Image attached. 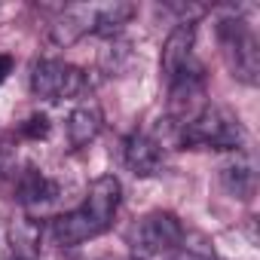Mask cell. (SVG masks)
<instances>
[{"label":"cell","mask_w":260,"mask_h":260,"mask_svg":"<svg viewBox=\"0 0 260 260\" xmlns=\"http://www.w3.org/2000/svg\"><path fill=\"white\" fill-rule=\"evenodd\" d=\"M119 181L113 175H101L89 184V193L83 199L80 208L61 214L55 223H52V239L61 245V248H74V245H83L95 236H101L116 208H119Z\"/></svg>","instance_id":"cell-1"},{"label":"cell","mask_w":260,"mask_h":260,"mask_svg":"<svg viewBox=\"0 0 260 260\" xmlns=\"http://www.w3.org/2000/svg\"><path fill=\"white\" fill-rule=\"evenodd\" d=\"M181 147H214V150H242L245 128L230 107L205 104L187 125L178 128Z\"/></svg>","instance_id":"cell-2"},{"label":"cell","mask_w":260,"mask_h":260,"mask_svg":"<svg viewBox=\"0 0 260 260\" xmlns=\"http://www.w3.org/2000/svg\"><path fill=\"white\" fill-rule=\"evenodd\" d=\"M187 239L184 223L169 211H150L128 230V251L135 260H169Z\"/></svg>","instance_id":"cell-3"},{"label":"cell","mask_w":260,"mask_h":260,"mask_svg":"<svg viewBox=\"0 0 260 260\" xmlns=\"http://www.w3.org/2000/svg\"><path fill=\"white\" fill-rule=\"evenodd\" d=\"M217 37L223 46V55L230 61V71L239 83L257 86L260 83V43L251 25L242 16H223L217 22Z\"/></svg>","instance_id":"cell-4"},{"label":"cell","mask_w":260,"mask_h":260,"mask_svg":"<svg viewBox=\"0 0 260 260\" xmlns=\"http://www.w3.org/2000/svg\"><path fill=\"white\" fill-rule=\"evenodd\" d=\"M31 92L43 101H68L86 92V74L58 58H40L31 68Z\"/></svg>","instance_id":"cell-5"},{"label":"cell","mask_w":260,"mask_h":260,"mask_svg":"<svg viewBox=\"0 0 260 260\" xmlns=\"http://www.w3.org/2000/svg\"><path fill=\"white\" fill-rule=\"evenodd\" d=\"M122 162L135 178H153L166 166V147L150 132H132L122 144Z\"/></svg>","instance_id":"cell-6"},{"label":"cell","mask_w":260,"mask_h":260,"mask_svg":"<svg viewBox=\"0 0 260 260\" xmlns=\"http://www.w3.org/2000/svg\"><path fill=\"white\" fill-rule=\"evenodd\" d=\"M193 46H196V25L190 22H178L172 28V34L166 37V46H162V77L166 83H175L190 64H193Z\"/></svg>","instance_id":"cell-7"},{"label":"cell","mask_w":260,"mask_h":260,"mask_svg":"<svg viewBox=\"0 0 260 260\" xmlns=\"http://www.w3.org/2000/svg\"><path fill=\"white\" fill-rule=\"evenodd\" d=\"M220 184L233 199L248 202L254 196V190H257V162L245 147L233 150V156L220 166Z\"/></svg>","instance_id":"cell-8"},{"label":"cell","mask_w":260,"mask_h":260,"mask_svg":"<svg viewBox=\"0 0 260 260\" xmlns=\"http://www.w3.org/2000/svg\"><path fill=\"white\" fill-rule=\"evenodd\" d=\"M16 199L28 208V211H46L49 205H55L58 199V184L52 178H46L40 169L28 166L22 175H19V187H16Z\"/></svg>","instance_id":"cell-9"},{"label":"cell","mask_w":260,"mask_h":260,"mask_svg":"<svg viewBox=\"0 0 260 260\" xmlns=\"http://www.w3.org/2000/svg\"><path fill=\"white\" fill-rule=\"evenodd\" d=\"M101 125H104V116H101V107H98L95 101L77 104V107L71 110V116H68V125H64V128H68V144H71L74 150L92 144V141L98 138V132H101Z\"/></svg>","instance_id":"cell-10"},{"label":"cell","mask_w":260,"mask_h":260,"mask_svg":"<svg viewBox=\"0 0 260 260\" xmlns=\"http://www.w3.org/2000/svg\"><path fill=\"white\" fill-rule=\"evenodd\" d=\"M135 16V7L132 4H122V0H113V4H104V7H95V16H92V31L98 37H116Z\"/></svg>","instance_id":"cell-11"},{"label":"cell","mask_w":260,"mask_h":260,"mask_svg":"<svg viewBox=\"0 0 260 260\" xmlns=\"http://www.w3.org/2000/svg\"><path fill=\"white\" fill-rule=\"evenodd\" d=\"M92 16H95V7H71V10H64L61 22L52 28V40L58 46L74 43L77 37H83L86 31H92Z\"/></svg>","instance_id":"cell-12"},{"label":"cell","mask_w":260,"mask_h":260,"mask_svg":"<svg viewBox=\"0 0 260 260\" xmlns=\"http://www.w3.org/2000/svg\"><path fill=\"white\" fill-rule=\"evenodd\" d=\"M169 260H217V257H214L211 248H205V245H190V239H184V245H181Z\"/></svg>","instance_id":"cell-13"},{"label":"cell","mask_w":260,"mask_h":260,"mask_svg":"<svg viewBox=\"0 0 260 260\" xmlns=\"http://www.w3.org/2000/svg\"><path fill=\"white\" fill-rule=\"evenodd\" d=\"M22 135H25V138H34V141H37V138H46V135H49V119H46L43 113H34L28 122H22Z\"/></svg>","instance_id":"cell-14"},{"label":"cell","mask_w":260,"mask_h":260,"mask_svg":"<svg viewBox=\"0 0 260 260\" xmlns=\"http://www.w3.org/2000/svg\"><path fill=\"white\" fill-rule=\"evenodd\" d=\"M13 64H16V61H13V55H7V52L0 55V83H4V80L13 74Z\"/></svg>","instance_id":"cell-15"},{"label":"cell","mask_w":260,"mask_h":260,"mask_svg":"<svg viewBox=\"0 0 260 260\" xmlns=\"http://www.w3.org/2000/svg\"><path fill=\"white\" fill-rule=\"evenodd\" d=\"M10 260H34V257H25V254H13Z\"/></svg>","instance_id":"cell-16"}]
</instances>
